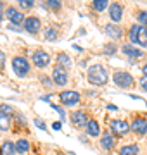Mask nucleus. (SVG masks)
Segmentation results:
<instances>
[{
  "label": "nucleus",
  "mask_w": 147,
  "mask_h": 155,
  "mask_svg": "<svg viewBox=\"0 0 147 155\" xmlns=\"http://www.w3.org/2000/svg\"><path fill=\"white\" fill-rule=\"evenodd\" d=\"M109 17L113 22H119L123 19V7L119 4H111L109 5Z\"/></svg>",
  "instance_id": "13"
},
{
  "label": "nucleus",
  "mask_w": 147,
  "mask_h": 155,
  "mask_svg": "<svg viewBox=\"0 0 147 155\" xmlns=\"http://www.w3.org/2000/svg\"><path fill=\"white\" fill-rule=\"evenodd\" d=\"M2 17H4V16H2V12H0V21H2Z\"/></svg>",
  "instance_id": "37"
},
{
  "label": "nucleus",
  "mask_w": 147,
  "mask_h": 155,
  "mask_svg": "<svg viewBox=\"0 0 147 155\" xmlns=\"http://www.w3.org/2000/svg\"><path fill=\"white\" fill-rule=\"evenodd\" d=\"M140 86H142V90H145V91H147V76H142L140 78Z\"/></svg>",
  "instance_id": "29"
},
{
  "label": "nucleus",
  "mask_w": 147,
  "mask_h": 155,
  "mask_svg": "<svg viewBox=\"0 0 147 155\" xmlns=\"http://www.w3.org/2000/svg\"><path fill=\"white\" fill-rule=\"evenodd\" d=\"M87 78H88V81L92 84H95V86H104V84L109 81V72L101 66V64H95V66H92L87 72Z\"/></svg>",
  "instance_id": "1"
},
{
  "label": "nucleus",
  "mask_w": 147,
  "mask_h": 155,
  "mask_svg": "<svg viewBox=\"0 0 147 155\" xmlns=\"http://www.w3.org/2000/svg\"><path fill=\"white\" fill-rule=\"evenodd\" d=\"M87 133L90 134V136H99V134H101V126H99V122L88 121V124H87Z\"/></svg>",
  "instance_id": "18"
},
{
  "label": "nucleus",
  "mask_w": 147,
  "mask_h": 155,
  "mask_svg": "<svg viewBox=\"0 0 147 155\" xmlns=\"http://www.w3.org/2000/svg\"><path fill=\"white\" fill-rule=\"evenodd\" d=\"M57 66H61V67H66L71 66V59H69L66 54H59V57H57Z\"/></svg>",
  "instance_id": "22"
},
{
  "label": "nucleus",
  "mask_w": 147,
  "mask_h": 155,
  "mask_svg": "<svg viewBox=\"0 0 147 155\" xmlns=\"http://www.w3.org/2000/svg\"><path fill=\"white\" fill-rule=\"evenodd\" d=\"M132 129L137 134H145L147 133V119L145 117H135L132 122Z\"/></svg>",
  "instance_id": "12"
},
{
  "label": "nucleus",
  "mask_w": 147,
  "mask_h": 155,
  "mask_svg": "<svg viewBox=\"0 0 147 155\" xmlns=\"http://www.w3.org/2000/svg\"><path fill=\"white\" fill-rule=\"evenodd\" d=\"M0 112H2V114H5V116H9V114L14 112V109H12L11 105H7V104H2V105H0Z\"/></svg>",
  "instance_id": "26"
},
{
  "label": "nucleus",
  "mask_w": 147,
  "mask_h": 155,
  "mask_svg": "<svg viewBox=\"0 0 147 155\" xmlns=\"http://www.w3.org/2000/svg\"><path fill=\"white\" fill-rule=\"evenodd\" d=\"M142 71H144V76H147V64L144 67H142Z\"/></svg>",
  "instance_id": "35"
},
{
  "label": "nucleus",
  "mask_w": 147,
  "mask_h": 155,
  "mask_svg": "<svg viewBox=\"0 0 147 155\" xmlns=\"http://www.w3.org/2000/svg\"><path fill=\"white\" fill-rule=\"evenodd\" d=\"M16 145L12 141H4L0 145V155H16Z\"/></svg>",
  "instance_id": "15"
},
{
  "label": "nucleus",
  "mask_w": 147,
  "mask_h": 155,
  "mask_svg": "<svg viewBox=\"0 0 147 155\" xmlns=\"http://www.w3.org/2000/svg\"><path fill=\"white\" fill-rule=\"evenodd\" d=\"M2 7H4V4H2V2H0V12H2Z\"/></svg>",
  "instance_id": "36"
},
{
  "label": "nucleus",
  "mask_w": 147,
  "mask_h": 155,
  "mask_svg": "<svg viewBox=\"0 0 147 155\" xmlns=\"http://www.w3.org/2000/svg\"><path fill=\"white\" fill-rule=\"evenodd\" d=\"M52 126H54V129H56V131H59V129H61V122H54Z\"/></svg>",
  "instance_id": "33"
},
{
  "label": "nucleus",
  "mask_w": 147,
  "mask_h": 155,
  "mask_svg": "<svg viewBox=\"0 0 147 155\" xmlns=\"http://www.w3.org/2000/svg\"><path fill=\"white\" fill-rule=\"evenodd\" d=\"M35 4H33V0H19V7L21 9H31Z\"/></svg>",
  "instance_id": "27"
},
{
  "label": "nucleus",
  "mask_w": 147,
  "mask_h": 155,
  "mask_svg": "<svg viewBox=\"0 0 147 155\" xmlns=\"http://www.w3.org/2000/svg\"><path fill=\"white\" fill-rule=\"evenodd\" d=\"M59 97L64 105H74L80 102V93H76V91H62Z\"/></svg>",
  "instance_id": "11"
},
{
  "label": "nucleus",
  "mask_w": 147,
  "mask_h": 155,
  "mask_svg": "<svg viewBox=\"0 0 147 155\" xmlns=\"http://www.w3.org/2000/svg\"><path fill=\"white\" fill-rule=\"evenodd\" d=\"M40 28H42V22H40L38 17H35V16H29L24 19V29L28 31V33H38Z\"/></svg>",
  "instance_id": "8"
},
{
  "label": "nucleus",
  "mask_w": 147,
  "mask_h": 155,
  "mask_svg": "<svg viewBox=\"0 0 147 155\" xmlns=\"http://www.w3.org/2000/svg\"><path fill=\"white\" fill-rule=\"evenodd\" d=\"M16 152L17 153H28L29 152V141L28 140H24V138L17 140L16 141Z\"/></svg>",
  "instance_id": "19"
},
{
  "label": "nucleus",
  "mask_w": 147,
  "mask_h": 155,
  "mask_svg": "<svg viewBox=\"0 0 147 155\" xmlns=\"http://www.w3.org/2000/svg\"><path fill=\"white\" fill-rule=\"evenodd\" d=\"M130 41L132 43H137L140 47H147V28L142 26V24H133L130 28Z\"/></svg>",
  "instance_id": "2"
},
{
  "label": "nucleus",
  "mask_w": 147,
  "mask_h": 155,
  "mask_svg": "<svg viewBox=\"0 0 147 155\" xmlns=\"http://www.w3.org/2000/svg\"><path fill=\"white\" fill-rule=\"evenodd\" d=\"M71 122H73V126H76V127H87L88 117H87L85 112L74 110V112H71Z\"/></svg>",
  "instance_id": "7"
},
{
  "label": "nucleus",
  "mask_w": 147,
  "mask_h": 155,
  "mask_svg": "<svg viewBox=\"0 0 147 155\" xmlns=\"http://www.w3.org/2000/svg\"><path fill=\"white\" fill-rule=\"evenodd\" d=\"M121 50H123V54H126V55H130V57H135V59L144 57V52H142L140 48H135L133 45H125Z\"/></svg>",
  "instance_id": "14"
},
{
  "label": "nucleus",
  "mask_w": 147,
  "mask_h": 155,
  "mask_svg": "<svg viewBox=\"0 0 147 155\" xmlns=\"http://www.w3.org/2000/svg\"><path fill=\"white\" fill-rule=\"evenodd\" d=\"M45 38H47V40H56V38H57V31H56L54 28H49V29L45 31Z\"/></svg>",
  "instance_id": "25"
},
{
  "label": "nucleus",
  "mask_w": 147,
  "mask_h": 155,
  "mask_svg": "<svg viewBox=\"0 0 147 155\" xmlns=\"http://www.w3.org/2000/svg\"><path fill=\"white\" fill-rule=\"evenodd\" d=\"M33 62H35V66H38V67H45L49 62H50V55L47 54L45 50H36L33 54Z\"/></svg>",
  "instance_id": "10"
},
{
  "label": "nucleus",
  "mask_w": 147,
  "mask_h": 155,
  "mask_svg": "<svg viewBox=\"0 0 147 155\" xmlns=\"http://www.w3.org/2000/svg\"><path fill=\"white\" fill-rule=\"evenodd\" d=\"M137 19H138V22H140L142 26H145L147 28V11H140L138 12V16H137Z\"/></svg>",
  "instance_id": "24"
},
{
  "label": "nucleus",
  "mask_w": 147,
  "mask_h": 155,
  "mask_svg": "<svg viewBox=\"0 0 147 155\" xmlns=\"http://www.w3.org/2000/svg\"><path fill=\"white\" fill-rule=\"evenodd\" d=\"M104 52H106V54H109V55H113L114 52H116V48L111 45V47H106V48H104Z\"/></svg>",
  "instance_id": "31"
},
{
  "label": "nucleus",
  "mask_w": 147,
  "mask_h": 155,
  "mask_svg": "<svg viewBox=\"0 0 147 155\" xmlns=\"http://www.w3.org/2000/svg\"><path fill=\"white\" fill-rule=\"evenodd\" d=\"M138 153V147L137 145H125L119 148V155H137Z\"/></svg>",
  "instance_id": "20"
},
{
  "label": "nucleus",
  "mask_w": 147,
  "mask_h": 155,
  "mask_svg": "<svg viewBox=\"0 0 147 155\" xmlns=\"http://www.w3.org/2000/svg\"><path fill=\"white\" fill-rule=\"evenodd\" d=\"M12 67H14V72L19 78H24L29 74V62L24 57H14L12 59Z\"/></svg>",
  "instance_id": "4"
},
{
  "label": "nucleus",
  "mask_w": 147,
  "mask_h": 155,
  "mask_svg": "<svg viewBox=\"0 0 147 155\" xmlns=\"http://www.w3.org/2000/svg\"><path fill=\"white\" fill-rule=\"evenodd\" d=\"M47 5L52 7V9H56V11H59L61 9V2L59 0H47Z\"/></svg>",
  "instance_id": "28"
},
{
  "label": "nucleus",
  "mask_w": 147,
  "mask_h": 155,
  "mask_svg": "<svg viewBox=\"0 0 147 155\" xmlns=\"http://www.w3.org/2000/svg\"><path fill=\"white\" fill-rule=\"evenodd\" d=\"M94 9L95 11H104L106 7H108V0H94Z\"/></svg>",
  "instance_id": "23"
},
{
  "label": "nucleus",
  "mask_w": 147,
  "mask_h": 155,
  "mask_svg": "<svg viewBox=\"0 0 147 155\" xmlns=\"http://www.w3.org/2000/svg\"><path fill=\"white\" fill-rule=\"evenodd\" d=\"M130 129H132V126H128V122L126 121H119V119H116V121L111 122V131H113L116 136H123V134H126Z\"/></svg>",
  "instance_id": "6"
},
{
  "label": "nucleus",
  "mask_w": 147,
  "mask_h": 155,
  "mask_svg": "<svg viewBox=\"0 0 147 155\" xmlns=\"http://www.w3.org/2000/svg\"><path fill=\"white\" fill-rule=\"evenodd\" d=\"M42 81H43L45 84H49V83H50V79H49V78H42Z\"/></svg>",
  "instance_id": "34"
},
{
  "label": "nucleus",
  "mask_w": 147,
  "mask_h": 155,
  "mask_svg": "<svg viewBox=\"0 0 147 155\" xmlns=\"http://www.w3.org/2000/svg\"><path fill=\"white\" fill-rule=\"evenodd\" d=\"M11 124H12V122H11V117L0 112V131H7V129L11 127Z\"/></svg>",
  "instance_id": "21"
},
{
  "label": "nucleus",
  "mask_w": 147,
  "mask_h": 155,
  "mask_svg": "<svg viewBox=\"0 0 147 155\" xmlns=\"http://www.w3.org/2000/svg\"><path fill=\"white\" fill-rule=\"evenodd\" d=\"M5 16H7V19H9L12 24H19V22L24 21L23 12L17 11L16 7H7V9H5Z\"/></svg>",
  "instance_id": "9"
},
{
  "label": "nucleus",
  "mask_w": 147,
  "mask_h": 155,
  "mask_svg": "<svg viewBox=\"0 0 147 155\" xmlns=\"http://www.w3.org/2000/svg\"><path fill=\"white\" fill-rule=\"evenodd\" d=\"M35 124L40 127V129H47V126H45V122L43 121H40V119H35Z\"/></svg>",
  "instance_id": "30"
},
{
  "label": "nucleus",
  "mask_w": 147,
  "mask_h": 155,
  "mask_svg": "<svg viewBox=\"0 0 147 155\" xmlns=\"http://www.w3.org/2000/svg\"><path fill=\"white\" fill-rule=\"evenodd\" d=\"M52 79H54V83L57 86H64V84L68 83V71L61 66H56L54 71H52Z\"/></svg>",
  "instance_id": "5"
},
{
  "label": "nucleus",
  "mask_w": 147,
  "mask_h": 155,
  "mask_svg": "<svg viewBox=\"0 0 147 155\" xmlns=\"http://www.w3.org/2000/svg\"><path fill=\"white\" fill-rule=\"evenodd\" d=\"M4 61H5V55H4L2 50H0V66H4Z\"/></svg>",
  "instance_id": "32"
},
{
  "label": "nucleus",
  "mask_w": 147,
  "mask_h": 155,
  "mask_svg": "<svg viewBox=\"0 0 147 155\" xmlns=\"http://www.w3.org/2000/svg\"><path fill=\"white\" fill-rule=\"evenodd\" d=\"M113 79H114V84L119 86V88H123V90L132 88V86L135 84L133 76H132L130 72H126V71H116L114 72V76H113Z\"/></svg>",
  "instance_id": "3"
},
{
  "label": "nucleus",
  "mask_w": 147,
  "mask_h": 155,
  "mask_svg": "<svg viewBox=\"0 0 147 155\" xmlns=\"http://www.w3.org/2000/svg\"><path fill=\"white\" fill-rule=\"evenodd\" d=\"M114 143H116V140H114V136L113 134H104V136H102V140H101V147L104 150H111L114 147Z\"/></svg>",
  "instance_id": "17"
},
{
  "label": "nucleus",
  "mask_w": 147,
  "mask_h": 155,
  "mask_svg": "<svg viewBox=\"0 0 147 155\" xmlns=\"http://www.w3.org/2000/svg\"><path fill=\"white\" fill-rule=\"evenodd\" d=\"M106 33H108V36L118 40V38L123 36V29L118 28V26H114V24H108V26H106Z\"/></svg>",
  "instance_id": "16"
}]
</instances>
